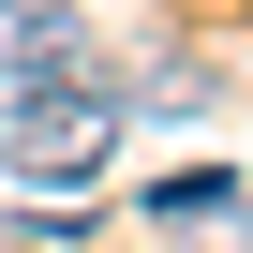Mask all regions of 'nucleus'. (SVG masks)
<instances>
[{
  "label": "nucleus",
  "instance_id": "nucleus-1",
  "mask_svg": "<svg viewBox=\"0 0 253 253\" xmlns=\"http://www.w3.org/2000/svg\"><path fill=\"white\" fill-rule=\"evenodd\" d=\"M119 60L104 75H45V89H0V179H45V194H89L104 149H119Z\"/></svg>",
  "mask_w": 253,
  "mask_h": 253
},
{
  "label": "nucleus",
  "instance_id": "nucleus-2",
  "mask_svg": "<svg viewBox=\"0 0 253 253\" xmlns=\"http://www.w3.org/2000/svg\"><path fill=\"white\" fill-rule=\"evenodd\" d=\"M45 75H104L75 0H0V89H45Z\"/></svg>",
  "mask_w": 253,
  "mask_h": 253
},
{
  "label": "nucleus",
  "instance_id": "nucleus-3",
  "mask_svg": "<svg viewBox=\"0 0 253 253\" xmlns=\"http://www.w3.org/2000/svg\"><path fill=\"white\" fill-rule=\"evenodd\" d=\"M149 223H164L179 253H253V194H238V179H164Z\"/></svg>",
  "mask_w": 253,
  "mask_h": 253
}]
</instances>
